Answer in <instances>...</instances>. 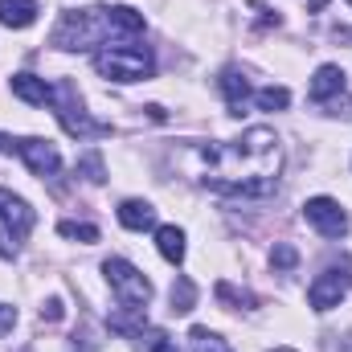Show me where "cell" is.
<instances>
[{
  "instance_id": "6da1fadb",
  "label": "cell",
  "mask_w": 352,
  "mask_h": 352,
  "mask_svg": "<svg viewBox=\"0 0 352 352\" xmlns=\"http://www.w3.org/2000/svg\"><path fill=\"white\" fill-rule=\"evenodd\" d=\"M201 168L197 180L209 192L221 197H242V201H263L278 188L283 173V140L270 127H246L238 140L205 144L197 148Z\"/></svg>"
},
{
  "instance_id": "7a4b0ae2",
  "label": "cell",
  "mask_w": 352,
  "mask_h": 352,
  "mask_svg": "<svg viewBox=\"0 0 352 352\" xmlns=\"http://www.w3.org/2000/svg\"><path fill=\"white\" fill-rule=\"evenodd\" d=\"M144 33V12H135L131 4H115V8H74L62 12V21L50 33L54 50L78 54V50H102L111 41H127Z\"/></svg>"
},
{
  "instance_id": "3957f363",
  "label": "cell",
  "mask_w": 352,
  "mask_h": 352,
  "mask_svg": "<svg viewBox=\"0 0 352 352\" xmlns=\"http://www.w3.org/2000/svg\"><path fill=\"white\" fill-rule=\"evenodd\" d=\"M94 70L111 82H144L156 74V58L148 45H135V41H115V45H102L94 50Z\"/></svg>"
},
{
  "instance_id": "277c9868",
  "label": "cell",
  "mask_w": 352,
  "mask_h": 352,
  "mask_svg": "<svg viewBox=\"0 0 352 352\" xmlns=\"http://www.w3.org/2000/svg\"><path fill=\"white\" fill-rule=\"evenodd\" d=\"M50 107L58 111V123L74 135V140H98V135H111V123H98V119H90L87 102H82V94L74 90L70 78H62L58 87H54V98H50Z\"/></svg>"
},
{
  "instance_id": "5b68a950",
  "label": "cell",
  "mask_w": 352,
  "mask_h": 352,
  "mask_svg": "<svg viewBox=\"0 0 352 352\" xmlns=\"http://www.w3.org/2000/svg\"><path fill=\"white\" fill-rule=\"evenodd\" d=\"M37 213L25 197H16L12 188H0V258H16L29 230H33Z\"/></svg>"
},
{
  "instance_id": "8992f818",
  "label": "cell",
  "mask_w": 352,
  "mask_h": 352,
  "mask_svg": "<svg viewBox=\"0 0 352 352\" xmlns=\"http://www.w3.org/2000/svg\"><path fill=\"white\" fill-rule=\"evenodd\" d=\"M102 274L111 283V291L119 295V307H148L152 303V283L140 266H131L127 258H107Z\"/></svg>"
},
{
  "instance_id": "52a82bcc",
  "label": "cell",
  "mask_w": 352,
  "mask_h": 352,
  "mask_svg": "<svg viewBox=\"0 0 352 352\" xmlns=\"http://www.w3.org/2000/svg\"><path fill=\"white\" fill-rule=\"evenodd\" d=\"M0 152H16L25 164H29V173L33 176H58L62 168V152L50 144V140H37V135H25V140H12V135H0Z\"/></svg>"
},
{
  "instance_id": "ba28073f",
  "label": "cell",
  "mask_w": 352,
  "mask_h": 352,
  "mask_svg": "<svg viewBox=\"0 0 352 352\" xmlns=\"http://www.w3.org/2000/svg\"><path fill=\"white\" fill-rule=\"evenodd\" d=\"M349 287H352V266H324L307 287V303L316 311H332L349 295Z\"/></svg>"
},
{
  "instance_id": "9c48e42d",
  "label": "cell",
  "mask_w": 352,
  "mask_h": 352,
  "mask_svg": "<svg viewBox=\"0 0 352 352\" xmlns=\"http://www.w3.org/2000/svg\"><path fill=\"white\" fill-rule=\"evenodd\" d=\"M303 221H307L311 230H320L324 238H344V234H349V213H344L340 201H332V197H311V201L303 205Z\"/></svg>"
},
{
  "instance_id": "30bf717a",
  "label": "cell",
  "mask_w": 352,
  "mask_h": 352,
  "mask_svg": "<svg viewBox=\"0 0 352 352\" xmlns=\"http://www.w3.org/2000/svg\"><path fill=\"white\" fill-rule=\"evenodd\" d=\"M307 94H311L316 102L340 98V94H344V70H340V66H320L316 78H311V87H307Z\"/></svg>"
},
{
  "instance_id": "8fae6325",
  "label": "cell",
  "mask_w": 352,
  "mask_h": 352,
  "mask_svg": "<svg viewBox=\"0 0 352 352\" xmlns=\"http://www.w3.org/2000/svg\"><path fill=\"white\" fill-rule=\"evenodd\" d=\"M41 4L37 0H0V25L4 29H29L37 21Z\"/></svg>"
},
{
  "instance_id": "7c38bea8",
  "label": "cell",
  "mask_w": 352,
  "mask_h": 352,
  "mask_svg": "<svg viewBox=\"0 0 352 352\" xmlns=\"http://www.w3.org/2000/svg\"><path fill=\"white\" fill-rule=\"evenodd\" d=\"M12 94L16 98H25V102H33V107H45L50 98H54V87L45 82V78H37V74H12Z\"/></svg>"
},
{
  "instance_id": "4fadbf2b",
  "label": "cell",
  "mask_w": 352,
  "mask_h": 352,
  "mask_svg": "<svg viewBox=\"0 0 352 352\" xmlns=\"http://www.w3.org/2000/svg\"><path fill=\"white\" fill-rule=\"evenodd\" d=\"M119 226H123V230H135V234L156 230V209H152L148 201H123V205H119Z\"/></svg>"
},
{
  "instance_id": "5bb4252c",
  "label": "cell",
  "mask_w": 352,
  "mask_h": 352,
  "mask_svg": "<svg viewBox=\"0 0 352 352\" xmlns=\"http://www.w3.org/2000/svg\"><path fill=\"white\" fill-rule=\"evenodd\" d=\"M156 250L173 266L184 263V230L180 226H156Z\"/></svg>"
},
{
  "instance_id": "9a60e30c",
  "label": "cell",
  "mask_w": 352,
  "mask_h": 352,
  "mask_svg": "<svg viewBox=\"0 0 352 352\" xmlns=\"http://www.w3.org/2000/svg\"><path fill=\"white\" fill-rule=\"evenodd\" d=\"M217 87H221V94L230 98L234 115H242V102H246V98H254V90H250V82H246V74H238V70H226Z\"/></svg>"
},
{
  "instance_id": "2e32d148",
  "label": "cell",
  "mask_w": 352,
  "mask_h": 352,
  "mask_svg": "<svg viewBox=\"0 0 352 352\" xmlns=\"http://www.w3.org/2000/svg\"><path fill=\"white\" fill-rule=\"evenodd\" d=\"M213 295H217L221 303H230L234 311H254V307H258V295H254V291H242V287H234V283H226V278L213 287Z\"/></svg>"
},
{
  "instance_id": "e0dca14e",
  "label": "cell",
  "mask_w": 352,
  "mask_h": 352,
  "mask_svg": "<svg viewBox=\"0 0 352 352\" xmlns=\"http://www.w3.org/2000/svg\"><path fill=\"white\" fill-rule=\"evenodd\" d=\"M173 316H188L192 307H197V287H192V278L188 274H176V283H173Z\"/></svg>"
},
{
  "instance_id": "ac0fdd59",
  "label": "cell",
  "mask_w": 352,
  "mask_h": 352,
  "mask_svg": "<svg viewBox=\"0 0 352 352\" xmlns=\"http://www.w3.org/2000/svg\"><path fill=\"white\" fill-rule=\"evenodd\" d=\"M111 328L135 340V336H140V332L148 328V320H144V307H123L119 316H111Z\"/></svg>"
},
{
  "instance_id": "d6986e66",
  "label": "cell",
  "mask_w": 352,
  "mask_h": 352,
  "mask_svg": "<svg viewBox=\"0 0 352 352\" xmlns=\"http://www.w3.org/2000/svg\"><path fill=\"white\" fill-rule=\"evenodd\" d=\"M135 349L140 352H176V340L168 332H160V328H144L135 336Z\"/></svg>"
},
{
  "instance_id": "ffe728a7",
  "label": "cell",
  "mask_w": 352,
  "mask_h": 352,
  "mask_svg": "<svg viewBox=\"0 0 352 352\" xmlns=\"http://www.w3.org/2000/svg\"><path fill=\"white\" fill-rule=\"evenodd\" d=\"M188 344H192V352H234L217 332H209V328H192L188 332Z\"/></svg>"
},
{
  "instance_id": "44dd1931",
  "label": "cell",
  "mask_w": 352,
  "mask_h": 352,
  "mask_svg": "<svg viewBox=\"0 0 352 352\" xmlns=\"http://www.w3.org/2000/svg\"><path fill=\"white\" fill-rule=\"evenodd\" d=\"M254 102H258L263 111H283V107L291 102V90L287 87H263V90H254Z\"/></svg>"
},
{
  "instance_id": "7402d4cb",
  "label": "cell",
  "mask_w": 352,
  "mask_h": 352,
  "mask_svg": "<svg viewBox=\"0 0 352 352\" xmlns=\"http://www.w3.org/2000/svg\"><path fill=\"white\" fill-rule=\"evenodd\" d=\"M78 176H87L90 184H102V180H107L102 156H98V152H82V156H78Z\"/></svg>"
},
{
  "instance_id": "603a6c76",
  "label": "cell",
  "mask_w": 352,
  "mask_h": 352,
  "mask_svg": "<svg viewBox=\"0 0 352 352\" xmlns=\"http://www.w3.org/2000/svg\"><path fill=\"white\" fill-rule=\"evenodd\" d=\"M58 234L62 238H78V242H98V226H87V221H58Z\"/></svg>"
},
{
  "instance_id": "cb8c5ba5",
  "label": "cell",
  "mask_w": 352,
  "mask_h": 352,
  "mask_svg": "<svg viewBox=\"0 0 352 352\" xmlns=\"http://www.w3.org/2000/svg\"><path fill=\"white\" fill-rule=\"evenodd\" d=\"M270 266H274V270H295V266H299V250H295L291 242H274V250H270Z\"/></svg>"
},
{
  "instance_id": "d4e9b609",
  "label": "cell",
  "mask_w": 352,
  "mask_h": 352,
  "mask_svg": "<svg viewBox=\"0 0 352 352\" xmlns=\"http://www.w3.org/2000/svg\"><path fill=\"white\" fill-rule=\"evenodd\" d=\"M12 328H16V307L0 303V336H4V332H12Z\"/></svg>"
},
{
  "instance_id": "484cf974",
  "label": "cell",
  "mask_w": 352,
  "mask_h": 352,
  "mask_svg": "<svg viewBox=\"0 0 352 352\" xmlns=\"http://www.w3.org/2000/svg\"><path fill=\"white\" fill-rule=\"evenodd\" d=\"M328 107V115H344V119H352V102H340V98H332V102H324Z\"/></svg>"
},
{
  "instance_id": "4316f807",
  "label": "cell",
  "mask_w": 352,
  "mask_h": 352,
  "mask_svg": "<svg viewBox=\"0 0 352 352\" xmlns=\"http://www.w3.org/2000/svg\"><path fill=\"white\" fill-rule=\"evenodd\" d=\"M41 320H62V299H50V303L41 307Z\"/></svg>"
},
{
  "instance_id": "83f0119b",
  "label": "cell",
  "mask_w": 352,
  "mask_h": 352,
  "mask_svg": "<svg viewBox=\"0 0 352 352\" xmlns=\"http://www.w3.org/2000/svg\"><path fill=\"white\" fill-rule=\"evenodd\" d=\"M336 41H352V29H336Z\"/></svg>"
},
{
  "instance_id": "f1b7e54d",
  "label": "cell",
  "mask_w": 352,
  "mask_h": 352,
  "mask_svg": "<svg viewBox=\"0 0 352 352\" xmlns=\"http://www.w3.org/2000/svg\"><path fill=\"white\" fill-rule=\"evenodd\" d=\"M21 352H29V349H21Z\"/></svg>"
},
{
  "instance_id": "f546056e",
  "label": "cell",
  "mask_w": 352,
  "mask_h": 352,
  "mask_svg": "<svg viewBox=\"0 0 352 352\" xmlns=\"http://www.w3.org/2000/svg\"><path fill=\"white\" fill-rule=\"evenodd\" d=\"M349 4H352V0H349Z\"/></svg>"
}]
</instances>
